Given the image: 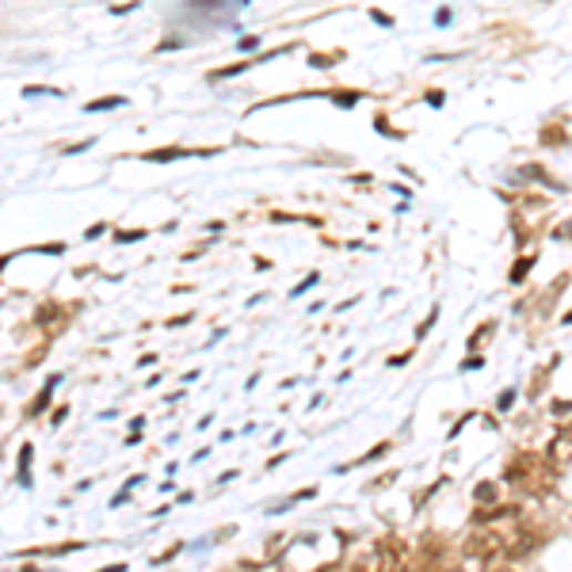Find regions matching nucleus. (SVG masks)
Returning <instances> with one entry per match:
<instances>
[{
  "label": "nucleus",
  "mask_w": 572,
  "mask_h": 572,
  "mask_svg": "<svg viewBox=\"0 0 572 572\" xmlns=\"http://www.w3.org/2000/svg\"><path fill=\"white\" fill-rule=\"evenodd\" d=\"M523 539L511 534V527H497V523H484L466 539V558L470 561H492V558H504V553H515Z\"/></svg>",
  "instance_id": "nucleus-1"
},
{
  "label": "nucleus",
  "mask_w": 572,
  "mask_h": 572,
  "mask_svg": "<svg viewBox=\"0 0 572 572\" xmlns=\"http://www.w3.org/2000/svg\"><path fill=\"white\" fill-rule=\"evenodd\" d=\"M409 569V545H405L401 539H381L378 550H375V565H370V572H405Z\"/></svg>",
  "instance_id": "nucleus-2"
},
{
  "label": "nucleus",
  "mask_w": 572,
  "mask_h": 572,
  "mask_svg": "<svg viewBox=\"0 0 572 572\" xmlns=\"http://www.w3.org/2000/svg\"><path fill=\"white\" fill-rule=\"evenodd\" d=\"M550 462L558 466H569L572 462V428H569V436H558L553 439V447H550Z\"/></svg>",
  "instance_id": "nucleus-3"
},
{
  "label": "nucleus",
  "mask_w": 572,
  "mask_h": 572,
  "mask_svg": "<svg viewBox=\"0 0 572 572\" xmlns=\"http://www.w3.org/2000/svg\"><path fill=\"white\" fill-rule=\"evenodd\" d=\"M492 572H515V569H492Z\"/></svg>",
  "instance_id": "nucleus-4"
},
{
  "label": "nucleus",
  "mask_w": 572,
  "mask_h": 572,
  "mask_svg": "<svg viewBox=\"0 0 572 572\" xmlns=\"http://www.w3.org/2000/svg\"><path fill=\"white\" fill-rule=\"evenodd\" d=\"M325 572H336V569H325Z\"/></svg>",
  "instance_id": "nucleus-5"
}]
</instances>
